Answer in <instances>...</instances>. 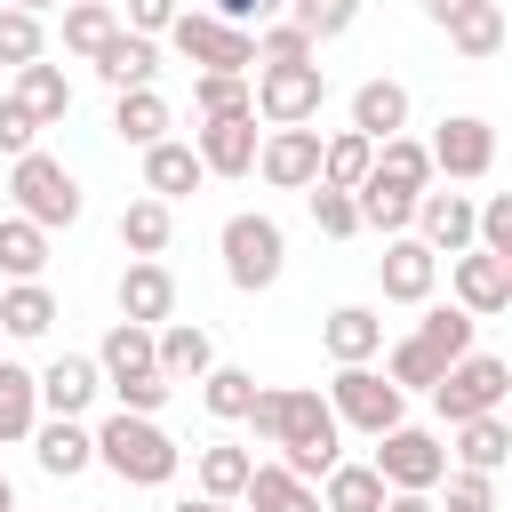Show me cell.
I'll return each mask as SVG.
<instances>
[{
  "label": "cell",
  "instance_id": "cell-1",
  "mask_svg": "<svg viewBox=\"0 0 512 512\" xmlns=\"http://www.w3.org/2000/svg\"><path fill=\"white\" fill-rule=\"evenodd\" d=\"M248 424H256V432L280 448L272 464H288L304 488H312L328 464H344V456H336V432H344V424L328 416V400H320L312 384H272V392L256 384V408H248Z\"/></svg>",
  "mask_w": 512,
  "mask_h": 512
},
{
  "label": "cell",
  "instance_id": "cell-2",
  "mask_svg": "<svg viewBox=\"0 0 512 512\" xmlns=\"http://www.w3.org/2000/svg\"><path fill=\"white\" fill-rule=\"evenodd\" d=\"M96 464L112 472V480H128V488H168L176 480V464H184V448L152 424V416H104L96 424Z\"/></svg>",
  "mask_w": 512,
  "mask_h": 512
},
{
  "label": "cell",
  "instance_id": "cell-3",
  "mask_svg": "<svg viewBox=\"0 0 512 512\" xmlns=\"http://www.w3.org/2000/svg\"><path fill=\"white\" fill-rule=\"evenodd\" d=\"M96 376L120 392V408L128 416H160L168 408V376H160V360H152V328H136V320H112L104 328V344H96Z\"/></svg>",
  "mask_w": 512,
  "mask_h": 512
},
{
  "label": "cell",
  "instance_id": "cell-4",
  "mask_svg": "<svg viewBox=\"0 0 512 512\" xmlns=\"http://www.w3.org/2000/svg\"><path fill=\"white\" fill-rule=\"evenodd\" d=\"M8 192H16V216L24 224H40V232H64V224H80V176L56 160V152H24V160H8Z\"/></svg>",
  "mask_w": 512,
  "mask_h": 512
},
{
  "label": "cell",
  "instance_id": "cell-5",
  "mask_svg": "<svg viewBox=\"0 0 512 512\" xmlns=\"http://www.w3.org/2000/svg\"><path fill=\"white\" fill-rule=\"evenodd\" d=\"M216 248H224V280H232L240 296L272 288V280H280V264H288V240H280V224H272L264 208H240V216H224Z\"/></svg>",
  "mask_w": 512,
  "mask_h": 512
},
{
  "label": "cell",
  "instance_id": "cell-6",
  "mask_svg": "<svg viewBox=\"0 0 512 512\" xmlns=\"http://www.w3.org/2000/svg\"><path fill=\"white\" fill-rule=\"evenodd\" d=\"M320 104H328V72L320 64H264L248 80V112L272 120V128H304V120H320Z\"/></svg>",
  "mask_w": 512,
  "mask_h": 512
},
{
  "label": "cell",
  "instance_id": "cell-7",
  "mask_svg": "<svg viewBox=\"0 0 512 512\" xmlns=\"http://www.w3.org/2000/svg\"><path fill=\"white\" fill-rule=\"evenodd\" d=\"M504 392H512V368L496 352H464L440 384H432V408L448 424H472V416H504Z\"/></svg>",
  "mask_w": 512,
  "mask_h": 512
},
{
  "label": "cell",
  "instance_id": "cell-8",
  "mask_svg": "<svg viewBox=\"0 0 512 512\" xmlns=\"http://www.w3.org/2000/svg\"><path fill=\"white\" fill-rule=\"evenodd\" d=\"M320 400H328V416H336V424H352V432H368V440H376V432H392V424H408V416H400V408H408V392H400V384H384V368H336V384H328Z\"/></svg>",
  "mask_w": 512,
  "mask_h": 512
},
{
  "label": "cell",
  "instance_id": "cell-9",
  "mask_svg": "<svg viewBox=\"0 0 512 512\" xmlns=\"http://www.w3.org/2000/svg\"><path fill=\"white\" fill-rule=\"evenodd\" d=\"M168 40H176V56H184V64H200V72H240V80L256 72V32L216 24V16H200V8H176Z\"/></svg>",
  "mask_w": 512,
  "mask_h": 512
},
{
  "label": "cell",
  "instance_id": "cell-10",
  "mask_svg": "<svg viewBox=\"0 0 512 512\" xmlns=\"http://www.w3.org/2000/svg\"><path fill=\"white\" fill-rule=\"evenodd\" d=\"M384 488H408V496H432L440 488V472H448V448L424 432V424H392V432H376V464H368Z\"/></svg>",
  "mask_w": 512,
  "mask_h": 512
},
{
  "label": "cell",
  "instance_id": "cell-11",
  "mask_svg": "<svg viewBox=\"0 0 512 512\" xmlns=\"http://www.w3.org/2000/svg\"><path fill=\"white\" fill-rule=\"evenodd\" d=\"M424 160H432V176H448V184H480V176L496 168V128H488L480 112H456V120H440V136L424 144Z\"/></svg>",
  "mask_w": 512,
  "mask_h": 512
},
{
  "label": "cell",
  "instance_id": "cell-12",
  "mask_svg": "<svg viewBox=\"0 0 512 512\" xmlns=\"http://www.w3.org/2000/svg\"><path fill=\"white\" fill-rule=\"evenodd\" d=\"M448 280H456V312H472V320L512 312V256L464 248V256H448Z\"/></svg>",
  "mask_w": 512,
  "mask_h": 512
},
{
  "label": "cell",
  "instance_id": "cell-13",
  "mask_svg": "<svg viewBox=\"0 0 512 512\" xmlns=\"http://www.w3.org/2000/svg\"><path fill=\"white\" fill-rule=\"evenodd\" d=\"M376 280H384V304H432V288H440V256H432L416 232H400V240H384Z\"/></svg>",
  "mask_w": 512,
  "mask_h": 512
},
{
  "label": "cell",
  "instance_id": "cell-14",
  "mask_svg": "<svg viewBox=\"0 0 512 512\" xmlns=\"http://www.w3.org/2000/svg\"><path fill=\"white\" fill-rule=\"evenodd\" d=\"M256 168H264V184H280V192H312V184H320V128H272V136L256 144Z\"/></svg>",
  "mask_w": 512,
  "mask_h": 512
},
{
  "label": "cell",
  "instance_id": "cell-15",
  "mask_svg": "<svg viewBox=\"0 0 512 512\" xmlns=\"http://www.w3.org/2000/svg\"><path fill=\"white\" fill-rule=\"evenodd\" d=\"M416 240L432 256H464L472 248V192H416Z\"/></svg>",
  "mask_w": 512,
  "mask_h": 512
},
{
  "label": "cell",
  "instance_id": "cell-16",
  "mask_svg": "<svg viewBox=\"0 0 512 512\" xmlns=\"http://www.w3.org/2000/svg\"><path fill=\"white\" fill-rule=\"evenodd\" d=\"M120 320H136V328L176 320V272H168L160 256H136V264L120 272Z\"/></svg>",
  "mask_w": 512,
  "mask_h": 512
},
{
  "label": "cell",
  "instance_id": "cell-17",
  "mask_svg": "<svg viewBox=\"0 0 512 512\" xmlns=\"http://www.w3.org/2000/svg\"><path fill=\"white\" fill-rule=\"evenodd\" d=\"M256 144H264V136H256V112H232V120H208L192 152H200L208 176H248V168H256Z\"/></svg>",
  "mask_w": 512,
  "mask_h": 512
},
{
  "label": "cell",
  "instance_id": "cell-18",
  "mask_svg": "<svg viewBox=\"0 0 512 512\" xmlns=\"http://www.w3.org/2000/svg\"><path fill=\"white\" fill-rule=\"evenodd\" d=\"M152 360H160L168 384H200V376L216 368V344H208V328H192V320H160V328H152Z\"/></svg>",
  "mask_w": 512,
  "mask_h": 512
},
{
  "label": "cell",
  "instance_id": "cell-19",
  "mask_svg": "<svg viewBox=\"0 0 512 512\" xmlns=\"http://www.w3.org/2000/svg\"><path fill=\"white\" fill-rule=\"evenodd\" d=\"M32 384H40V408H48V416H80V408L104 392V376H96V360H88V352H56Z\"/></svg>",
  "mask_w": 512,
  "mask_h": 512
},
{
  "label": "cell",
  "instance_id": "cell-20",
  "mask_svg": "<svg viewBox=\"0 0 512 512\" xmlns=\"http://www.w3.org/2000/svg\"><path fill=\"white\" fill-rule=\"evenodd\" d=\"M32 456H40L48 480H72V472L96 464V432L80 416H48V424H32Z\"/></svg>",
  "mask_w": 512,
  "mask_h": 512
},
{
  "label": "cell",
  "instance_id": "cell-21",
  "mask_svg": "<svg viewBox=\"0 0 512 512\" xmlns=\"http://www.w3.org/2000/svg\"><path fill=\"white\" fill-rule=\"evenodd\" d=\"M320 344H328V360H336V368H368V360L384 352V320H376L368 304H336V312H328V328H320Z\"/></svg>",
  "mask_w": 512,
  "mask_h": 512
},
{
  "label": "cell",
  "instance_id": "cell-22",
  "mask_svg": "<svg viewBox=\"0 0 512 512\" xmlns=\"http://www.w3.org/2000/svg\"><path fill=\"white\" fill-rule=\"evenodd\" d=\"M400 128H408V88H400V80H360V88H352V136L384 144V136H400Z\"/></svg>",
  "mask_w": 512,
  "mask_h": 512
},
{
  "label": "cell",
  "instance_id": "cell-23",
  "mask_svg": "<svg viewBox=\"0 0 512 512\" xmlns=\"http://www.w3.org/2000/svg\"><path fill=\"white\" fill-rule=\"evenodd\" d=\"M200 176H208L200 152L176 144V136H160V144L144 152V192H152V200H184V192H200Z\"/></svg>",
  "mask_w": 512,
  "mask_h": 512
},
{
  "label": "cell",
  "instance_id": "cell-24",
  "mask_svg": "<svg viewBox=\"0 0 512 512\" xmlns=\"http://www.w3.org/2000/svg\"><path fill=\"white\" fill-rule=\"evenodd\" d=\"M240 512H320V488H304L288 464H256L240 488Z\"/></svg>",
  "mask_w": 512,
  "mask_h": 512
},
{
  "label": "cell",
  "instance_id": "cell-25",
  "mask_svg": "<svg viewBox=\"0 0 512 512\" xmlns=\"http://www.w3.org/2000/svg\"><path fill=\"white\" fill-rule=\"evenodd\" d=\"M96 72H104L112 88H152V72H160V40H144V32H112V40L96 48Z\"/></svg>",
  "mask_w": 512,
  "mask_h": 512
},
{
  "label": "cell",
  "instance_id": "cell-26",
  "mask_svg": "<svg viewBox=\"0 0 512 512\" xmlns=\"http://www.w3.org/2000/svg\"><path fill=\"white\" fill-rule=\"evenodd\" d=\"M112 136L136 144V152H152V144L168 136V96H160V88H120V104H112Z\"/></svg>",
  "mask_w": 512,
  "mask_h": 512
},
{
  "label": "cell",
  "instance_id": "cell-27",
  "mask_svg": "<svg viewBox=\"0 0 512 512\" xmlns=\"http://www.w3.org/2000/svg\"><path fill=\"white\" fill-rule=\"evenodd\" d=\"M352 208H360V232L400 240V232H408V216H416V192H400V184H384V176H360Z\"/></svg>",
  "mask_w": 512,
  "mask_h": 512
},
{
  "label": "cell",
  "instance_id": "cell-28",
  "mask_svg": "<svg viewBox=\"0 0 512 512\" xmlns=\"http://www.w3.org/2000/svg\"><path fill=\"white\" fill-rule=\"evenodd\" d=\"M440 32H448V48H456L464 64H488V56L504 48V8H496V0H472V8H464L456 24H440Z\"/></svg>",
  "mask_w": 512,
  "mask_h": 512
},
{
  "label": "cell",
  "instance_id": "cell-29",
  "mask_svg": "<svg viewBox=\"0 0 512 512\" xmlns=\"http://www.w3.org/2000/svg\"><path fill=\"white\" fill-rule=\"evenodd\" d=\"M16 104H24L40 128H56V120L72 112V80H64V64H24V72H16Z\"/></svg>",
  "mask_w": 512,
  "mask_h": 512
},
{
  "label": "cell",
  "instance_id": "cell-30",
  "mask_svg": "<svg viewBox=\"0 0 512 512\" xmlns=\"http://www.w3.org/2000/svg\"><path fill=\"white\" fill-rule=\"evenodd\" d=\"M248 472H256L248 448H232V440H208V448H200V496H208V504H240Z\"/></svg>",
  "mask_w": 512,
  "mask_h": 512
},
{
  "label": "cell",
  "instance_id": "cell-31",
  "mask_svg": "<svg viewBox=\"0 0 512 512\" xmlns=\"http://www.w3.org/2000/svg\"><path fill=\"white\" fill-rule=\"evenodd\" d=\"M320 480H328L320 488V512H384V496H392L368 464H328Z\"/></svg>",
  "mask_w": 512,
  "mask_h": 512
},
{
  "label": "cell",
  "instance_id": "cell-32",
  "mask_svg": "<svg viewBox=\"0 0 512 512\" xmlns=\"http://www.w3.org/2000/svg\"><path fill=\"white\" fill-rule=\"evenodd\" d=\"M40 424V384L24 360H0V440H32Z\"/></svg>",
  "mask_w": 512,
  "mask_h": 512
},
{
  "label": "cell",
  "instance_id": "cell-33",
  "mask_svg": "<svg viewBox=\"0 0 512 512\" xmlns=\"http://www.w3.org/2000/svg\"><path fill=\"white\" fill-rule=\"evenodd\" d=\"M368 160H376V144H368V136H352V128L320 136V184H328V192H360Z\"/></svg>",
  "mask_w": 512,
  "mask_h": 512
},
{
  "label": "cell",
  "instance_id": "cell-34",
  "mask_svg": "<svg viewBox=\"0 0 512 512\" xmlns=\"http://www.w3.org/2000/svg\"><path fill=\"white\" fill-rule=\"evenodd\" d=\"M368 176H384V184H400V192H432V160H424L416 136H384L376 160H368Z\"/></svg>",
  "mask_w": 512,
  "mask_h": 512
},
{
  "label": "cell",
  "instance_id": "cell-35",
  "mask_svg": "<svg viewBox=\"0 0 512 512\" xmlns=\"http://www.w3.org/2000/svg\"><path fill=\"white\" fill-rule=\"evenodd\" d=\"M168 232H176L168 200H152V192H144V200H128V208H120V248H128V256H160V248H168Z\"/></svg>",
  "mask_w": 512,
  "mask_h": 512
},
{
  "label": "cell",
  "instance_id": "cell-36",
  "mask_svg": "<svg viewBox=\"0 0 512 512\" xmlns=\"http://www.w3.org/2000/svg\"><path fill=\"white\" fill-rule=\"evenodd\" d=\"M440 376H448V360H440L424 336H400V344L384 352V384H400V392H432Z\"/></svg>",
  "mask_w": 512,
  "mask_h": 512
},
{
  "label": "cell",
  "instance_id": "cell-37",
  "mask_svg": "<svg viewBox=\"0 0 512 512\" xmlns=\"http://www.w3.org/2000/svg\"><path fill=\"white\" fill-rule=\"evenodd\" d=\"M512 456V424L504 416H472V424H456V464L464 472H496Z\"/></svg>",
  "mask_w": 512,
  "mask_h": 512
},
{
  "label": "cell",
  "instance_id": "cell-38",
  "mask_svg": "<svg viewBox=\"0 0 512 512\" xmlns=\"http://www.w3.org/2000/svg\"><path fill=\"white\" fill-rule=\"evenodd\" d=\"M48 328H56V296L40 280H16L0 296V336H48Z\"/></svg>",
  "mask_w": 512,
  "mask_h": 512
},
{
  "label": "cell",
  "instance_id": "cell-39",
  "mask_svg": "<svg viewBox=\"0 0 512 512\" xmlns=\"http://www.w3.org/2000/svg\"><path fill=\"white\" fill-rule=\"evenodd\" d=\"M0 272L8 280H40L48 272V232L24 216H0Z\"/></svg>",
  "mask_w": 512,
  "mask_h": 512
},
{
  "label": "cell",
  "instance_id": "cell-40",
  "mask_svg": "<svg viewBox=\"0 0 512 512\" xmlns=\"http://www.w3.org/2000/svg\"><path fill=\"white\" fill-rule=\"evenodd\" d=\"M112 32H120V16H112L104 0H64V48H72V56L96 64V48H104Z\"/></svg>",
  "mask_w": 512,
  "mask_h": 512
},
{
  "label": "cell",
  "instance_id": "cell-41",
  "mask_svg": "<svg viewBox=\"0 0 512 512\" xmlns=\"http://www.w3.org/2000/svg\"><path fill=\"white\" fill-rule=\"evenodd\" d=\"M472 328H480V320H472V312H456V304H424V320H416V336H424L448 368L472 352Z\"/></svg>",
  "mask_w": 512,
  "mask_h": 512
},
{
  "label": "cell",
  "instance_id": "cell-42",
  "mask_svg": "<svg viewBox=\"0 0 512 512\" xmlns=\"http://www.w3.org/2000/svg\"><path fill=\"white\" fill-rule=\"evenodd\" d=\"M200 400H208L216 424H240V416L256 408V376H248V368H208V376H200Z\"/></svg>",
  "mask_w": 512,
  "mask_h": 512
},
{
  "label": "cell",
  "instance_id": "cell-43",
  "mask_svg": "<svg viewBox=\"0 0 512 512\" xmlns=\"http://www.w3.org/2000/svg\"><path fill=\"white\" fill-rule=\"evenodd\" d=\"M288 24L320 48V40H344L360 24V0H288Z\"/></svg>",
  "mask_w": 512,
  "mask_h": 512
},
{
  "label": "cell",
  "instance_id": "cell-44",
  "mask_svg": "<svg viewBox=\"0 0 512 512\" xmlns=\"http://www.w3.org/2000/svg\"><path fill=\"white\" fill-rule=\"evenodd\" d=\"M192 104H200V120H232V112H248V80L240 72H200Z\"/></svg>",
  "mask_w": 512,
  "mask_h": 512
},
{
  "label": "cell",
  "instance_id": "cell-45",
  "mask_svg": "<svg viewBox=\"0 0 512 512\" xmlns=\"http://www.w3.org/2000/svg\"><path fill=\"white\" fill-rule=\"evenodd\" d=\"M40 16H24V8H0V64L8 72H24V64H40Z\"/></svg>",
  "mask_w": 512,
  "mask_h": 512
},
{
  "label": "cell",
  "instance_id": "cell-46",
  "mask_svg": "<svg viewBox=\"0 0 512 512\" xmlns=\"http://www.w3.org/2000/svg\"><path fill=\"white\" fill-rule=\"evenodd\" d=\"M312 56H320V48H312L296 24H264V32H256V72H264V64H312Z\"/></svg>",
  "mask_w": 512,
  "mask_h": 512
},
{
  "label": "cell",
  "instance_id": "cell-47",
  "mask_svg": "<svg viewBox=\"0 0 512 512\" xmlns=\"http://www.w3.org/2000/svg\"><path fill=\"white\" fill-rule=\"evenodd\" d=\"M312 224H320L328 240H352V232H360V208H352V192H328V184H312Z\"/></svg>",
  "mask_w": 512,
  "mask_h": 512
},
{
  "label": "cell",
  "instance_id": "cell-48",
  "mask_svg": "<svg viewBox=\"0 0 512 512\" xmlns=\"http://www.w3.org/2000/svg\"><path fill=\"white\" fill-rule=\"evenodd\" d=\"M448 480V512H496V472H440Z\"/></svg>",
  "mask_w": 512,
  "mask_h": 512
},
{
  "label": "cell",
  "instance_id": "cell-49",
  "mask_svg": "<svg viewBox=\"0 0 512 512\" xmlns=\"http://www.w3.org/2000/svg\"><path fill=\"white\" fill-rule=\"evenodd\" d=\"M32 136H40V120H32L16 96H0V152H8V160H24V152H32Z\"/></svg>",
  "mask_w": 512,
  "mask_h": 512
},
{
  "label": "cell",
  "instance_id": "cell-50",
  "mask_svg": "<svg viewBox=\"0 0 512 512\" xmlns=\"http://www.w3.org/2000/svg\"><path fill=\"white\" fill-rule=\"evenodd\" d=\"M176 24V0H128V24L120 32H144V40H160Z\"/></svg>",
  "mask_w": 512,
  "mask_h": 512
},
{
  "label": "cell",
  "instance_id": "cell-51",
  "mask_svg": "<svg viewBox=\"0 0 512 512\" xmlns=\"http://www.w3.org/2000/svg\"><path fill=\"white\" fill-rule=\"evenodd\" d=\"M272 8H280V0H200V16H216V24H240V32H248L256 16H272Z\"/></svg>",
  "mask_w": 512,
  "mask_h": 512
},
{
  "label": "cell",
  "instance_id": "cell-52",
  "mask_svg": "<svg viewBox=\"0 0 512 512\" xmlns=\"http://www.w3.org/2000/svg\"><path fill=\"white\" fill-rule=\"evenodd\" d=\"M384 512H440V504H432V496H408V488H392V496H384Z\"/></svg>",
  "mask_w": 512,
  "mask_h": 512
},
{
  "label": "cell",
  "instance_id": "cell-53",
  "mask_svg": "<svg viewBox=\"0 0 512 512\" xmlns=\"http://www.w3.org/2000/svg\"><path fill=\"white\" fill-rule=\"evenodd\" d=\"M464 8H472V0H424V16H432V24H456Z\"/></svg>",
  "mask_w": 512,
  "mask_h": 512
},
{
  "label": "cell",
  "instance_id": "cell-54",
  "mask_svg": "<svg viewBox=\"0 0 512 512\" xmlns=\"http://www.w3.org/2000/svg\"><path fill=\"white\" fill-rule=\"evenodd\" d=\"M176 512H240V504H208V496H200V504H192V496H184V504H176Z\"/></svg>",
  "mask_w": 512,
  "mask_h": 512
},
{
  "label": "cell",
  "instance_id": "cell-55",
  "mask_svg": "<svg viewBox=\"0 0 512 512\" xmlns=\"http://www.w3.org/2000/svg\"><path fill=\"white\" fill-rule=\"evenodd\" d=\"M8 8H24V16H40V8H56V0H8Z\"/></svg>",
  "mask_w": 512,
  "mask_h": 512
},
{
  "label": "cell",
  "instance_id": "cell-56",
  "mask_svg": "<svg viewBox=\"0 0 512 512\" xmlns=\"http://www.w3.org/2000/svg\"><path fill=\"white\" fill-rule=\"evenodd\" d=\"M0 512H16V488H8V480H0Z\"/></svg>",
  "mask_w": 512,
  "mask_h": 512
},
{
  "label": "cell",
  "instance_id": "cell-57",
  "mask_svg": "<svg viewBox=\"0 0 512 512\" xmlns=\"http://www.w3.org/2000/svg\"><path fill=\"white\" fill-rule=\"evenodd\" d=\"M0 480H8V472H0Z\"/></svg>",
  "mask_w": 512,
  "mask_h": 512
}]
</instances>
